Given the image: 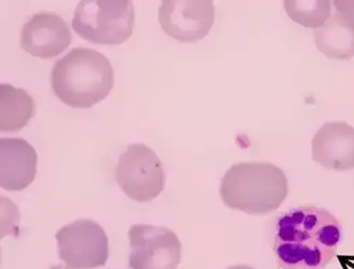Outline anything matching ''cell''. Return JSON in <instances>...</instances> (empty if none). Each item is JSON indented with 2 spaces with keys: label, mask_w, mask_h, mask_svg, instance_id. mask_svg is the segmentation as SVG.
Segmentation results:
<instances>
[{
  "label": "cell",
  "mask_w": 354,
  "mask_h": 269,
  "mask_svg": "<svg viewBox=\"0 0 354 269\" xmlns=\"http://www.w3.org/2000/svg\"><path fill=\"white\" fill-rule=\"evenodd\" d=\"M342 228L334 215L315 206H300L277 221L274 255L284 269H322L334 259Z\"/></svg>",
  "instance_id": "1"
},
{
  "label": "cell",
  "mask_w": 354,
  "mask_h": 269,
  "mask_svg": "<svg viewBox=\"0 0 354 269\" xmlns=\"http://www.w3.org/2000/svg\"><path fill=\"white\" fill-rule=\"evenodd\" d=\"M52 90L65 105L86 109L105 99L113 86V69L104 54L75 48L52 69Z\"/></svg>",
  "instance_id": "2"
},
{
  "label": "cell",
  "mask_w": 354,
  "mask_h": 269,
  "mask_svg": "<svg viewBox=\"0 0 354 269\" xmlns=\"http://www.w3.org/2000/svg\"><path fill=\"white\" fill-rule=\"evenodd\" d=\"M221 199L230 209L248 215H266L279 209L288 194L282 169L266 161L239 163L221 179Z\"/></svg>",
  "instance_id": "3"
},
{
  "label": "cell",
  "mask_w": 354,
  "mask_h": 269,
  "mask_svg": "<svg viewBox=\"0 0 354 269\" xmlns=\"http://www.w3.org/2000/svg\"><path fill=\"white\" fill-rule=\"evenodd\" d=\"M136 9L128 0H82L72 26L82 38L95 44L117 46L132 36Z\"/></svg>",
  "instance_id": "4"
},
{
  "label": "cell",
  "mask_w": 354,
  "mask_h": 269,
  "mask_svg": "<svg viewBox=\"0 0 354 269\" xmlns=\"http://www.w3.org/2000/svg\"><path fill=\"white\" fill-rule=\"evenodd\" d=\"M116 178L124 194L140 203L153 201L165 188L162 161L143 143L130 146L119 157Z\"/></svg>",
  "instance_id": "5"
},
{
  "label": "cell",
  "mask_w": 354,
  "mask_h": 269,
  "mask_svg": "<svg viewBox=\"0 0 354 269\" xmlns=\"http://www.w3.org/2000/svg\"><path fill=\"white\" fill-rule=\"evenodd\" d=\"M59 257L69 267L94 269L109 259V238L99 223L77 220L63 226L55 235Z\"/></svg>",
  "instance_id": "6"
},
{
  "label": "cell",
  "mask_w": 354,
  "mask_h": 269,
  "mask_svg": "<svg viewBox=\"0 0 354 269\" xmlns=\"http://www.w3.org/2000/svg\"><path fill=\"white\" fill-rule=\"evenodd\" d=\"M131 269H176L182 245L173 230L162 226L134 224L129 230Z\"/></svg>",
  "instance_id": "7"
},
{
  "label": "cell",
  "mask_w": 354,
  "mask_h": 269,
  "mask_svg": "<svg viewBox=\"0 0 354 269\" xmlns=\"http://www.w3.org/2000/svg\"><path fill=\"white\" fill-rule=\"evenodd\" d=\"M213 1L165 0L159 7V21L170 37L182 42H194L209 34L214 24Z\"/></svg>",
  "instance_id": "8"
},
{
  "label": "cell",
  "mask_w": 354,
  "mask_h": 269,
  "mask_svg": "<svg viewBox=\"0 0 354 269\" xmlns=\"http://www.w3.org/2000/svg\"><path fill=\"white\" fill-rule=\"evenodd\" d=\"M72 43V34L65 21L51 12L32 15L23 25L20 44L32 57L52 59L64 52Z\"/></svg>",
  "instance_id": "9"
},
{
  "label": "cell",
  "mask_w": 354,
  "mask_h": 269,
  "mask_svg": "<svg viewBox=\"0 0 354 269\" xmlns=\"http://www.w3.org/2000/svg\"><path fill=\"white\" fill-rule=\"evenodd\" d=\"M313 159L324 168L354 169V128L344 122L323 125L313 139Z\"/></svg>",
  "instance_id": "10"
},
{
  "label": "cell",
  "mask_w": 354,
  "mask_h": 269,
  "mask_svg": "<svg viewBox=\"0 0 354 269\" xmlns=\"http://www.w3.org/2000/svg\"><path fill=\"white\" fill-rule=\"evenodd\" d=\"M37 153L22 138L0 139V186L7 191H22L37 172Z\"/></svg>",
  "instance_id": "11"
},
{
  "label": "cell",
  "mask_w": 354,
  "mask_h": 269,
  "mask_svg": "<svg viewBox=\"0 0 354 269\" xmlns=\"http://www.w3.org/2000/svg\"><path fill=\"white\" fill-rule=\"evenodd\" d=\"M317 49L330 59H350L354 57V25L339 12L328 19L315 32Z\"/></svg>",
  "instance_id": "12"
},
{
  "label": "cell",
  "mask_w": 354,
  "mask_h": 269,
  "mask_svg": "<svg viewBox=\"0 0 354 269\" xmlns=\"http://www.w3.org/2000/svg\"><path fill=\"white\" fill-rule=\"evenodd\" d=\"M36 112L32 96L23 88L10 84L0 86V130L19 132L25 128Z\"/></svg>",
  "instance_id": "13"
},
{
  "label": "cell",
  "mask_w": 354,
  "mask_h": 269,
  "mask_svg": "<svg viewBox=\"0 0 354 269\" xmlns=\"http://www.w3.org/2000/svg\"><path fill=\"white\" fill-rule=\"evenodd\" d=\"M288 17L308 28H320L330 17V1H284Z\"/></svg>",
  "instance_id": "14"
},
{
  "label": "cell",
  "mask_w": 354,
  "mask_h": 269,
  "mask_svg": "<svg viewBox=\"0 0 354 269\" xmlns=\"http://www.w3.org/2000/svg\"><path fill=\"white\" fill-rule=\"evenodd\" d=\"M336 11L354 25V1H334Z\"/></svg>",
  "instance_id": "15"
},
{
  "label": "cell",
  "mask_w": 354,
  "mask_h": 269,
  "mask_svg": "<svg viewBox=\"0 0 354 269\" xmlns=\"http://www.w3.org/2000/svg\"><path fill=\"white\" fill-rule=\"evenodd\" d=\"M227 269H255L253 267L248 266V265H236V266L229 267Z\"/></svg>",
  "instance_id": "16"
},
{
  "label": "cell",
  "mask_w": 354,
  "mask_h": 269,
  "mask_svg": "<svg viewBox=\"0 0 354 269\" xmlns=\"http://www.w3.org/2000/svg\"><path fill=\"white\" fill-rule=\"evenodd\" d=\"M50 269H74L73 267L65 266V265H57V266L51 267Z\"/></svg>",
  "instance_id": "17"
}]
</instances>
